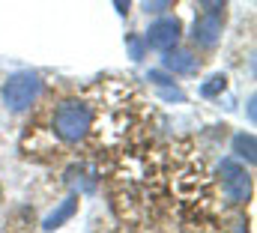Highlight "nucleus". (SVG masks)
Here are the masks:
<instances>
[{"instance_id":"obj_1","label":"nucleus","mask_w":257,"mask_h":233,"mask_svg":"<svg viewBox=\"0 0 257 233\" xmlns=\"http://www.w3.org/2000/svg\"><path fill=\"white\" fill-rule=\"evenodd\" d=\"M90 108L87 105H81V102H63L60 108H57V114H54V132L69 141V144H75V141H81L84 135H87V129H90Z\"/></svg>"},{"instance_id":"obj_2","label":"nucleus","mask_w":257,"mask_h":233,"mask_svg":"<svg viewBox=\"0 0 257 233\" xmlns=\"http://www.w3.org/2000/svg\"><path fill=\"white\" fill-rule=\"evenodd\" d=\"M39 90H42L39 75H33V72H18V75H12V78L6 81V87H3V102H6L9 111H27V108L36 102Z\"/></svg>"},{"instance_id":"obj_3","label":"nucleus","mask_w":257,"mask_h":233,"mask_svg":"<svg viewBox=\"0 0 257 233\" xmlns=\"http://www.w3.org/2000/svg\"><path fill=\"white\" fill-rule=\"evenodd\" d=\"M221 179H224V197L227 203H245L251 194V179L245 174V168L233 159L221 162Z\"/></svg>"},{"instance_id":"obj_4","label":"nucleus","mask_w":257,"mask_h":233,"mask_svg":"<svg viewBox=\"0 0 257 233\" xmlns=\"http://www.w3.org/2000/svg\"><path fill=\"white\" fill-rule=\"evenodd\" d=\"M177 39H180V21H177V18H159V21L150 24L144 42H147V48L168 51V48L177 45Z\"/></svg>"},{"instance_id":"obj_5","label":"nucleus","mask_w":257,"mask_h":233,"mask_svg":"<svg viewBox=\"0 0 257 233\" xmlns=\"http://www.w3.org/2000/svg\"><path fill=\"white\" fill-rule=\"evenodd\" d=\"M218 39H221V18L212 15V12H203L194 21V42L203 45V48H212Z\"/></svg>"},{"instance_id":"obj_6","label":"nucleus","mask_w":257,"mask_h":233,"mask_svg":"<svg viewBox=\"0 0 257 233\" xmlns=\"http://www.w3.org/2000/svg\"><path fill=\"white\" fill-rule=\"evenodd\" d=\"M165 69L177 72V75H194L197 72V57L189 54V51H171L165 54Z\"/></svg>"},{"instance_id":"obj_7","label":"nucleus","mask_w":257,"mask_h":233,"mask_svg":"<svg viewBox=\"0 0 257 233\" xmlns=\"http://www.w3.org/2000/svg\"><path fill=\"white\" fill-rule=\"evenodd\" d=\"M75 209H78V197H66L63 203H60V206H57V209H54V212L45 218V221H42V227H45V230H54V227H60L66 218H72V215H75Z\"/></svg>"},{"instance_id":"obj_8","label":"nucleus","mask_w":257,"mask_h":233,"mask_svg":"<svg viewBox=\"0 0 257 233\" xmlns=\"http://www.w3.org/2000/svg\"><path fill=\"white\" fill-rule=\"evenodd\" d=\"M233 153H236L239 159L254 162V135H236V138H233Z\"/></svg>"},{"instance_id":"obj_9","label":"nucleus","mask_w":257,"mask_h":233,"mask_svg":"<svg viewBox=\"0 0 257 233\" xmlns=\"http://www.w3.org/2000/svg\"><path fill=\"white\" fill-rule=\"evenodd\" d=\"M224 87H227V78H224V75H215V78H209V81H206V84L200 87V93H203V96L209 99V96H215V93H221Z\"/></svg>"},{"instance_id":"obj_10","label":"nucleus","mask_w":257,"mask_h":233,"mask_svg":"<svg viewBox=\"0 0 257 233\" xmlns=\"http://www.w3.org/2000/svg\"><path fill=\"white\" fill-rule=\"evenodd\" d=\"M128 51H132V60H141L147 51V42H141L138 36H128Z\"/></svg>"},{"instance_id":"obj_11","label":"nucleus","mask_w":257,"mask_h":233,"mask_svg":"<svg viewBox=\"0 0 257 233\" xmlns=\"http://www.w3.org/2000/svg\"><path fill=\"white\" fill-rule=\"evenodd\" d=\"M200 3V9L203 12H212V15H218L221 12V6H224V0H197Z\"/></svg>"},{"instance_id":"obj_12","label":"nucleus","mask_w":257,"mask_h":233,"mask_svg":"<svg viewBox=\"0 0 257 233\" xmlns=\"http://www.w3.org/2000/svg\"><path fill=\"white\" fill-rule=\"evenodd\" d=\"M144 3H147V12H162L171 6V0H144Z\"/></svg>"},{"instance_id":"obj_13","label":"nucleus","mask_w":257,"mask_h":233,"mask_svg":"<svg viewBox=\"0 0 257 233\" xmlns=\"http://www.w3.org/2000/svg\"><path fill=\"white\" fill-rule=\"evenodd\" d=\"M128 3H132V0H114V6H117V12H120V15H126V12H128Z\"/></svg>"}]
</instances>
